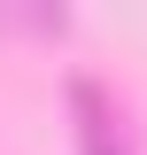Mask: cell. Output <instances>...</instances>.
I'll list each match as a JSON object with an SVG mask.
<instances>
[{
  "mask_svg": "<svg viewBox=\"0 0 147 155\" xmlns=\"http://www.w3.org/2000/svg\"><path fill=\"white\" fill-rule=\"evenodd\" d=\"M70 109H77V147H85V155H132V147H124V132H116L109 93H101L93 78H70Z\"/></svg>",
  "mask_w": 147,
  "mask_h": 155,
  "instance_id": "1",
  "label": "cell"
}]
</instances>
